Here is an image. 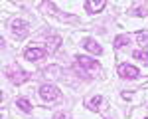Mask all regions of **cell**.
Returning <instances> with one entry per match:
<instances>
[{
    "label": "cell",
    "mask_w": 148,
    "mask_h": 119,
    "mask_svg": "<svg viewBox=\"0 0 148 119\" xmlns=\"http://www.w3.org/2000/svg\"><path fill=\"white\" fill-rule=\"evenodd\" d=\"M130 42H132V36H130V34H121V36H116V40H114V50H121V48L128 46Z\"/></svg>",
    "instance_id": "cell-9"
},
{
    "label": "cell",
    "mask_w": 148,
    "mask_h": 119,
    "mask_svg": "<svg viewBox=\"0 0 148 119\" xmlns=\"http://www.w3.org/2000/svg\"><path fill=\"white\" fill-rule=\"evenodd\" d=\"M130 16H148V4H136L128 10Z\"/></svg>",
    "instance_id": "cell-11"
},
{
    "label": "cell",
    "mask_w": 148,
    "mask_h": 119,
    "mask_svg": "<svg viewBox=\"0 0 148 119\" xmlns=\"http://www.w3.org/2000/svg\"><path fill=\"white\" fill-rule=\"evenodd\" d=\"M83 46H85V50L87 52H91L93 56H101V52H103V48L95 42V40H91V38H87L85 42H83Z\"/></svg>",
    "instance_id": "cell-8"
},
{
    "label": "cell",
    "mask_w": 148,
    "mask_h": 119,
    "mask_svg": "<svg viewBox=\"0 0 148 119\" xmlns=\"http://www.w3.org/2000/svg\"><path fill=\"white\" fill-rule=\"evenodd\" d=\"M10 30L14 32V36H16V38H26V36L30 34V26H28V22H26V20H20V18L12 20Z\"/></svg>",
    "instance_id": "cell-5"
},
{
    "label": "cell",
    "mask_w": 148,
    "mask_h": 119,
    "mask_svg": "<svg viewBox=\"0 0 148 119\" xmlns=\"http://www.w3.org/2000/svg\"><path fill=\"white\" fill-rule=\"evenodd\" d=\"M40 97L44 101H47V103H53V101L61 99V91L51 83H44V85H40Z\"/></svg>",
    "instance_id": "cell-2"
},
{
    "label": "cell",
    "mask_w": 148,
    "mask_h": 119,
    "mask_svg": "<svg viewBox=\"0 0 148 119\" xmlns=\"http://www.w3.org/2000/svg\"><path fill=\"white\" fill-rule=\"evenodd\" d=\"M105 6H107L105 0H87V2H85V8H87L89 14H97V12H101Z\"/></svg>",
    "instance_id": "cell-7"
},
{
    "label": "cell",
    "mask_w": 148,
    "mask_h": 119,
    "mask_svg": "<svg viewBox=\"0 0 148 119\" xmlns=\"http://www.w3.org/2000/svg\"><path fill=\"white\" fill-rule=\"evenodd\" d=\"M46 54H47V48L34 46V48H28L24 52V58L28 59V62H42V59L46 58Z\"/></svg>",
    "instance_id": "cell-4"
},
{
    "label": "cell",
    "mask_w": 148,
    "mask_h": 119,
    "mask_svg": "<svg viewBox=\"0 0 148 119\" xmlns=\"http://www.w3.org/2000/svg\"><path fill=\"white\" fill-rule=\"evenodd\" d=\"M44 75H46L47 80L57 77V75H59V68H57V66H49V68H46V70H44Z\"/></svg>",
    "instance_id": "cell-14"
},
{
    "label": "cell",
    "mask_w": 148,
    "mask_h": 119,
    "mask_svg": "<svg viewBox=\"0 0 148 119\" xmlns=\"http://www.w3.org/2000/svg\"><path fill=\"white\" fill-rule=\"evenodd\" d=\"M132 56H134L136 59H140V62L148 64V52H144V50H136V52H132Z\"/></svg>",
    "instance_id": "cell-16"
},
{
    "label": "cell",
    "mask_w": 148,
    "mask_h": 119,
    "mask_svg": "<svg viewBox=\"0 0 148 119\" xmlns=\"http://www.w3.org/2000/svg\"><path fill=\"white\" fill-rule=\"evenodd\" d=\"M59 44H61L59 36H51V38H47V52H57Z\"/></svg>",
    "instance_id": "cell-13"
},
{
    "label": "cell",
    "mask_w": 148,
    "mask_h": 119,
    "mask_svg": "<svg viewBox=\"0 0 148 119\" xmlns=\"http://www.w3.org/2000/svg\"><path fill=\"white\" fill-rule=\"evenodd\" d=\"M4 75H6L14 85H20V83L30 80V71L22 70V68H18V66H8V68H4Z\"/></svg>",
    "instance_id": "cell-1"
},
{
    "label": "cell",
    "mask_w": 148,
    "mask_h": 119,
    "mask_svg": "<svg viewBox=\"0 0 148 119\" xmlns=\"http://www.w3.org/2000/svg\"><path fill=\"white\" fill-rule=\"evenodd\" d=\"M116 73H119L121 77H125V80H136L138 75H140V71H138L134 66H130V64H119Z\"/></svg>",
    "instance_id": "cell-6"
},
{
    "label": "cell",
    "mask_w": 148,
    "mask_h": 119,
    "mask_svg": "<svg viewBox=\"0 0 148 119\" xmlns=\"http://www.w3.org/2000/svg\"><path fill=\"white\" fill-rule=\"evenodd\" d=\"M16 105H18V109L24 111V113H32V103H30L26 97H20V99L16 101Z\"/></svg>",
    "instance_id": "cell-12"
},
{
    "label": "cell",
    "mask_w": 148,
    "mask_h": 119,
    "mask_svg": "<svg viewBox=\"0 0 148 119\" xmlns=\"http://www.w3.org/2000/svg\"><path fill=\"white\" fill-rule=\"evenodd\" d=\"M53 119H71V117H69L67 113H57V115H56Z\"/></svg>",
    "instance_id": "cell-17"
},
{
    "label": "cell",
    "mask_w": 148,
    "mask_h": 119,
    "mask_svg": "<svg viewBox=\"0 0 148 119\" xmlns=\"http://www.w3.org/2000/svg\"><path fill=\"white\" fill-rule=\"evenodd\" d=\"M103 103H105V99H103L101 95H95V97H91V99L87 101V107H89L91 111H101Z\"/></svg>",
    "instance_id": "cell-10"
},
{
    "label": "cell",
    "mask_w": 148,
    "mask_h": 119,
    "mask_svg": "<svg viewBox=\"0 0 148 119\" xmlns=\"http://www.w3.org/2000/svg\"><path fill=\"white\" fill-rule=\"evenodd\" d=\"M75 68H81L85 71H99L101 70V64L91 58H87V56H77L75 58Z\"/></svg>",
    "instance_id": "cell-3"
},
{
    "label": "cell",
    "mask_w": 148,
    "mask_h": 119,
    "mask_svg": "<svg viewBox=\"0 0 148 119\" xmlns=\"http://www.w3.org/2000/svg\"><path fill=\"white\" fill-rule=\"evenodd\" d=\"M134 40H136L140 46H148V32H136L134 34Z\"/></svg>",
    "instance_id": "cell-15"
}]
</instances>
